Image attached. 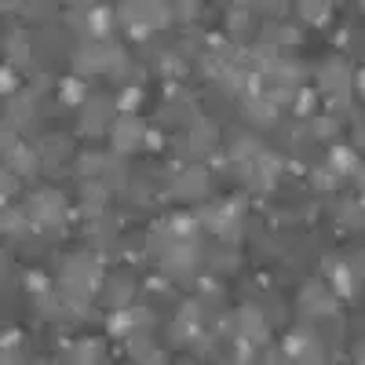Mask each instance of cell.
<instances>
[{
  "mask_svg": "<svg viewBox=\"0 0 365 365\" xmlns=\"http://www.w3.org/2000/svg\"><path fill=\"white\" fill-rule=\"evenodd\" d=\"M62 285H66V296L73 304H84V299H92L99 292L102 270L88 256H73V260H66V270H62Z\"/></svg>",
  "mask_w": 365,
  "mask_h": 365,
  "instance_id": "obj_1",
  "label": "cell"
},
{
  "mask_svg": "<svg viewBox=\"0 0 365 365\" xmlns=\"http://www.w3.org/2000/svg\"><path fill=\"white\" fill-rule=\"evenodd\" d=\"M198 260H201V249H198V238H190V241H168L164 249H161V267L168 270V274H190L198 267Z\"/></svg>",
  "mask_w": 365,
  "mask_h": 365,
  "instance_id": "obj_2",
  "label": "cell"
},
{
  "mask_svg": "<svg viewBox=\"0 0 365 365\" xmlns=\"http://www.w3.org/2000/svg\"><path fill=\"white\" fill-rule=\"evenodd\" d=\"M30 216L37 227H59L66 216V201H62L59 190H37L30 201Z\"/></svg>",
  "mask_w": 365,
  "mask_h": 365,
  "instance_id": "obj_3",
  "label": "cell"
},
{
  "mask_svg": "<svg viewBox=\"0 0 365 365\" xmlns=\"http://www.w3.org/2000/svg\"><path fill=\"white\" fill-rule=\"evenodd\" d=\"M285 354H289L292 361H325V351H321V343L314 340V333H311L307 325L299 329V333H292V336H289Z\"/></svg>",
  "mask_w": 365,
  "mask_h": 365,
  "instance_id": "obj_4",
  "label": "cell"
},
{
  "mask_svg": "<svg viewBox=\"0 0 365 365\" xmlns=\"http://www.w3.org/2000/svg\"><path fill=\"white\" fill-rule=\"evenodd\" d=\"M84 37L95 40V44H106V37H110V8L84 4Z\"/></svg>",
  "mask_w": 365,
  "mask_h": 365,
  "instance_id": "obj_5",
  "label": "cell"
},
{
  "mask_svg": "<svg viewBox=\"0 0 365 365\" xmlns=\"http://www.w3.org/2000/svg\"><path fill=\"white\" fill-rule=\"evenodd\" d=\"M139 143H143V124L136 117H124L114 124V150L117 154H132Z\"/></svg>",
  "mask_w": 365,
  "mask_h": 365,
  "instance_id": "obj_6",
  "label": "cell"
},
{
  "mask_svg": "<svg viewBox=\"0 0 365 365\" xmlns=\"http://www.w3.org/2000/svg\"><path fill=\"white\" fill-rule=\"evenodd\" d=\"M110 114H114V102L102 99V95H95L88 106H84V121H80V128H84V132H102L106 121H110Z\"/></svg>",
  "mask_w": 365,
  "mask_h": 365,
  "instance_id": "obj_7",
  "label": "cell"
},
{
  "mask_svg": "<svg viewBox=\"0 0 365 365\" xmlns=\"http://www.w3.org/2000/svg\"><path fill=\"white\" fill-rule=\"evenodd\" d=\"M238 329H241V336H249L252 343H263L267 340V321H263V314H260V307H241L238 311Z\"/></svg>",
  "mask_w": 365,
  "mask_h": 365,
  "instance_id": "obj_8",
  "label": "cell"
},
{
  "mask_svg": "<svg viewBox=\"0 0 365 365\" xmlns=\"http://www.w3.org/2000/svg\"><path fill=\"white\" fill-rule=\"evenodd\" d=\"M361 256H358V263L351 267V263H333V285H336V292L343 296V299H351L354 296V282H361Z\"/></svg>",
  "mask_w": 365,
  "mask_h": 365,
  "instance_id": "obj_9",
  "label": "cell"
},
{
  "mask_svg": "<svg viewBox=\"0 0 365 365\" xmlns=\"http://www.w3.org/2000/svg\"><path fill=\"white\" fill-rule=\"evenodd\" d=\"M245 114H249V121H256V124H277V106H274L267 95H249V99H245Z\"/></svg>",
  "mask_w": 365,
  "mask_h": 365,
  "instance_id": "obj_10",
  "label": "cell"
},
{
  "mask_svg": "<svg viewBox=\"0 0 365 365\" xmlns=\"http://www.w3.org/2000/svg\"><path fill=\"white\" fill-rule=\"evenodd\" d=\"M347 80H351V70H347V62H343V59H333L329 66L321 70V84H325V88H333L336 95L347 92Z\"/></svg>",
  "mask_w": 365,
  "mask_h": 365,
  "instance_id": "obj_11",
  "label": "cell"
},
{
  "mask_svg": "<svg viewBox=\"0 0 365 365\" xmlns=\"http://www.w3.org/2000/svg\"><path fill=\"white\" fill-rule=\"evenodd\" d=\"M212 143H216V124L198 121L194 132H190V150H194V154H212Z\"/></svg>",
  "mask_w": 365,
  "mask_h": 365,
  "instance_id": "obj_12",
  "label": "cell"
},
{
  "mask_svg": "<svg viewBox=\"0 0 365 365\" xmlns=\"http://www.w3.org/2000/svg\"><path fill=\"white\" fill-rule=\"evenodd\" d=\"M205 183H208V172H205V168H190L186 176L179 179L176 190H179L183 198H201V194H205Z\"/></svg>",
  "mask_w": 365,
  "mask_h": 365,
  "instance_id": "obj_13",
  "label": "cell"
},
{
  "mask_svg": "<svg viewBox=\"0 0 365 365\" xmlns=\"http://www.w3.org/2000/svg\"><path fill=\"white\" fill-rule=\"evenodd\" d=\"M128 299H132V282H128L124 274L110 277V285H106V304L110 307H128Z\"/></svg>",
  "mask_w": 365,
  "mask_h": 365,
  "instance_id": "obj_14",
  "label": "cell"
},
{
  "mask_svg": "<svg viewBox=\"0 0 365 365\" xmlns=\"http://www.w3.org/2000/svg\"><path fill=\"white\" fill-rule=\"evenodd\" d=\"M8 117H11V128H30L33 124V102L26 95H15L8 102Z\"/></svg>",
  "mask_w": 365,
  "mask_h": 365,
  "instance_id": "obj_15",
  "label": "cell"
},
{
  "mask_svg": "<svg viewBox=\"0 0 365 365\" xmlns=\"http://www.w3.org/2000/svg\"><path fill=\"white\" fill-rule=\"evenodd\" d=\"M329 164H333L336 172H354V176L361 179V164H358V157L351 154L347 146H333V154H329Z\"/></svg>",
  "mask_w": 365,
  "mask_h": 365,
  "instance_id": "obj_16",
  "label": "cell"
},
{
  "mask_svg": "<svg viewBox=\"0 0 365 365\" xmlns=\"http://www.w3.org/2000/svg\"><path fill=\"white\" fill-rule=\"evenodd\" d=\"M136 329H139L136 311H121V307H117V314L110 318V333H114V336H132Z\"/></svg>",
  "mask_w": 365,
  "mask_h": 365,
  "instance_id": "obj_17",
  "label": "cell"
},
{
  "mask_svg": "<svg viewBox=\"0 0 365 365\" xmlns=\"http://www.w3.org/2000/svg\"><path fill=\"white\" fill-rule=\"evenodd\" d=\"M8 55H11L15 66H30V40H26V33L8 37Z\"/></svg>",
  "mask_w": 365,
  "mask_h": 365,
  "instance_id": "obj_18",
  "label": "cell"
},
{
  "mask_svg": "<svg viewBox=\"0 0 365 365\" xmlns=\"http://www.w3.org/2000/svg\"><path fill=\"white\" fill-rule=\"evenodd\" d=\"M299 15H304L307 23H314V26H325L329 18H333V8L329 4H318V0H307V4H299Z\"/></svg>",
  "mask_w": 365,
  "mask_h": 365,
  "instance_id": "obj_19",
  "label": "cell"
},
{
  "mask_svg": "<svg viewBox=\"0 0 365 365\" xmlns=\"http://www.w3.org/2000/svg\"><path fill=\"white\" fill-rule=\"evenodd\" d=\"M11 168L18 172V176H33V172H37V154H33L30 146H23V150L11 157Z\"/></svg>",
  "mask_w": 365,
  "mask_h": 365,
  "instance_id": "obj_20",
  "label": "cell"
},
{
  "mask_svg": "<svg viewBox=\"0 0 365 365\" xmlns=\"http://www.w3.org/2000/svg\"><path fill=\"white\" fill-rule=\"evenodd\" d=\"M99 358H102V343L84 340V343H77V347H73V358H70V361H99Z\"/></svg>",
  "mask_w": 365,
  "mask_h": 365,
  "instance_id": "obj_21",
  "label": "cell"
},
{
  "mask_svg": "<svg viewBox=\"0 0 365 365\" xmlns=\"http://www.w3.org/2000/svg\"><path fill=\"white\" fill-rule=\"evenodd\" d=\"M157 62H161V70H164L168 77H183V73H186V62H183V55H176V52H164Z\"/></svg>",
  "mask_w": 365,
  "mask_h": 365,
  "instance_id": "obj_22",
  "label": "cell"
},
{
  "mask_svg": "<svg viewBox=\"0 0 365 365\" xmlns=\"http://www.w3.org/2000/svg\"><path fill=\"white\" fill-rule=\"evenodd\" d=\"M59 92H62V102H70V106L84 102V88H80V80H62V84H59Z\"/></svg>",
  "mask_w": 365,
  "mask_h": 365,
  "instance_id": "obj_23",
  "label": "cell"
},
{
  "mask_svg": "<svg viewBox=\"0 0 365 365\" xmlns=\"http://www.w3.org/2000/svg\"><path fill=\"white\" fill-rule=\"evenodd\" d=\"M26 216H30V212H8V216H4V230L8 234H15V238H18V234H26Z\"/></svg>",
  "mask_w": 365,
  "mask_h": 365,
  "instance_id": "obj_24",
  "label": "cell"
},
{
  "mask_svg": "<svg viewBox=\"0 0 365 365\" xmlns=\"http://www.w3.org/2000/svg\"><path fill=\"white\" fill-rule=\"evenodd\" d=\"M139 102H143V92H139V88H124V92H121V99H117L121 110H136Z\"/></svg>",
  "mask_w": 365,
  "mask_h": 365,
  "instance_id": "obj_25",
  "label": "cell"
},
{
  "mask_svg": "<svg viewBox=\"0 0 365 365\" xmlns=\"http://www.w3.org/2000/svg\"><path fill=\"white\" fill-rule=\"evenodd\" d=\"M311 179H314L318 190H333V186H336V176H333V172H325V168H314Z\"/></svg>",
  "mask_w": 365,
  "mask_h": 365,
  "instance_id": "obj_26",
  "label": "cell"
},
{
  "mask_svg": "<svg viewBox=\"0 0 365 365\" xmlns=\"http://www.w3.org/2000/svg\"><path fill=\"white\" fill-rule=\"evenodd\" d=\"M314 136H336V117H321V121H314Z\"/></svg>",
  "mask_w": 365,
  "mask_h": 365,
  "instance_id": "obj_27",
  "label": "cell"
},
{
  "mask_svg": "<svg viewBox=\"0 0 365 365\" xmlns=\"http://www.w3.org/2000/svg\"><path fill=\"white\" fill-rule=\"evenodd\" d=\"M343 220L351 227H361V205H343Z\"/></svg>",
  "mask_w": 365,
  "mask_h": 365,
  "instance_id": "obj_28",
  "label": "cell"
},
{
  "mask_svg": "<svg viewBox=\"0 0 365 365\" xmlns=\"http://www.w3.org/2000/svg\"><path fill=\"white\" fill-rule=\"evenodd\" d=\"M299 95H304V99L296 102V110H299V114H311V110H314V95H311V92H299Z\"/></svg>",
  "mask_w": 365,
  "mask_h": 365,
  "instance_id": "obj_29",
  "label": "cell"
},
{
  "mask_svg": "<svg viewBox=\"0 0 365 365\" xmlns=\"http://www.w3.org/2000/svg\"><path fill=\"white\" fill-rule=\"evenodd\" d=\"M132 198H136V201H150V186H146V183H136V186H132Z\"/></svg>",
  "mask_w": 365,
  "mask_h": 365,
  "instance_id": "obj_30",
  "label": "cell"
},
{
  "mask_svg": "<svg viewBox=\"0 0 365 365\" xmlns=\"http://www.w3.org/2000/svg\"><path fill=\"white\" fill-rule=\"evenodd\" d=\"M26 285H30V289H37V292H40V289H44V285H48V282H44V274H26Z\"/></svg>",
  "mask_w": 365,
  "mask_h": 365,
  "instance_id": "obj_31",
  "label": "cell"
},
{
  "mask_svg": "<svg viewBox=\"0 0 365 365\" xmlns=\"http://www.w3.org/2000/svg\"><path fill=\"white\" fill-rule=\"evenodd\" d=\"M198 11H201V4H179V15H183V18H198Z\"/></svg>",
  "mask_w": 365,
  "mask_h": 365,
  "instance_id": "obj_32",
  "label": "cell"
},
{
  "mask_svg": "<svg viewBox=\"0 0 365 365\" xmlns=\"http://www.w3.org/2000/svg\"><path fill=\"white\" fill-rule=\"evenodd\" d=\"M0 88H4V95H8V92L15 88V77L8 73V66H4V77H0Z\"/></svg>",
  "mask_w": 365,
  "mask_h": 365,
  "instance_id": "obj_33",
  "label": "cell"
}]
</instances>
